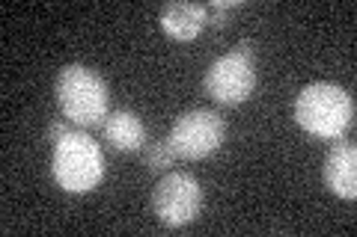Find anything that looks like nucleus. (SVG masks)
I'll return each mask as SVG.
<instances>
[{
    "label": "nucleus",
    "mask_w": 357,
    "mask_h": 237,
    "mask_svg": "<svg viewBox=\"0 0 357 237\" xmlns=\"http://www.w3.org/2000/svg\"><path fill=\"white\" fill-rule=\"evenodd\" d=\"M54 95H57L63 119H69L81 131L105 125L110 113V89L105 77L93 72L89 65H63L57 81H54Z\"/></svg>",
    "instance_id": "obj_1"
},
{
    "label": "nucleus",
    "mask_w": 357,
    "mask_h": 237,
    "mask_svg": "<svg viewBox=\"0 0 357 237\" xmlns=\"http://www.w3.org/2000/svg\"><path fill=\"white\" fill-rule=\"evenodd\" d=\"M295 122L319 140H340L354 122L351 92L337 83L316 81L295 98Z\"/></svg>",
    "instance_id": "obj_2"
},
{
    "label": "nucleus",
    "mask_w": 357,
    "mask_h": 237,
    "mask_svg": "<svg viewBox=\"0 0 357 237\" xmlns=\"http://www.w3.org/2000/svg\"><path fill=\"white\" fill-rule=\"evenodd\" d=\"M54 181L66 193H89L105 178V154L86 131L75 128L60 142H54L51 157Z\"/></svg>",
    "instance_id": "obj_3"
},
{
    "label": "nucleus",
    "mask_w": 357,
    "mask_h": 237,
    "mask_svg": "<svg viewBox=\"0 0 357 237\" xmlns=\"http://www.w3.org/2000/svg\"><path fill=\"white\" fill-rule=\"evenodd\" d=\"M203 89L215 104H223V107L244 104L256 89V44L238 42L229 54L218 56L208 65Z\"/></svg>",
    "instance_id": "obj_4"
},
{
    "label": "nucleus",
    "mask_w": 357,
    "mask_h": 237,
    "mask_svg": "<svg viewBox=\"0 0 357 237\" xmlns=\"http://www.w3.org/2000/svg\"><path fill=\"white\" fill-rule=\"evenodd\" d=\"M227 137V119H220V113L197 107V110H185L182 116L173 122L167 142L173 145L176 157L182 161H203L211 157Z\"/></svg>",
    "instance_id": "obj_5"
},
{
    "label": "nucleus",
    "mask_w": 357,
    "mask_h": 237,
    "mask_svg": "<svg viewBox=\"0 0 357 237\" xmlns=\"http://www.w3.org/2000/svg\"><path fill=\"white\" fill-rule=\"evenodd\" d=\"M152 211L164 225L178 229L203 211V187L191 172H167L152 193Z\"/></svg>",
    "instance_id": "obj_6"
},
{
    "label": "nucleus",
    "mask_w": 357,
    "mask_h": 237,
    "mask_svg": "<svg viewBox=\"0 0 357 237\" xmlns=\"http://www.w3.org/2000/svg\"><path fill=\"white\" fill-rule=\"evenodd\" d=\"M325 184L345 202L357 199V149L354 142H337L325 157Z\"/></svg>",
    "instance_id": "obj_7"
},
{
    "label": "nucleus",
    "mask_w": 357,
    "mask_h": 237,
    "mask_svg": "<svg viewBox=\"0 0 357 237\" xmlns=\"http://www.w3.org/2000/svg\"><path fill=\"white\" fill-rule=\"evenodd\" d=\"M158 24L170 39L191 42L208 24V13L203 3H164L158 13Z\"/></svg>",
    "instance_id": "obj_8"
},
{
    "label": "nucleus",
    "mask_w": 357,
    "mask_h": 237,
    "mask_svg": "<svg viewBox=\"0 0 357 237\" xmlns=\"http://www.w3.org/2000/svg\"><path fill=\"white\" fill-rule=\"evenodd\" d=\"M102 137L110 142L116 152H140L146 142V128L137 113L131 110H110L105 125H102Z\"/></svg>",
    "instance_id": "obj_9"
},
{
    "label": "nucleus",
    "mask_w": 357,
    "mask_h": 237,
    "mask_svg": "<svg viewBox=\"0 0 357 237\" xmlns=\"http://www.w3.org/2000/svg\"><path fill=\"white\" fill-rule=\"evenodd\" d=\"M178 161L176 152H173V145L167 142V140H158V142H152L149 149H146V169L152 175H161V172H170V166Z\"/></svg>",
    "instance_id": "obj_10"
},
{
    "label": "nucleus",
    "mask_w": 357,
    "mask_h": 237,
    "mask_svg": "<svg viewBox=\"0 0 357 237\" xmlns=\"http://www.w3.org/2000/svg\"><path fill=\"white\" fill-rule=\"evenodd\" d=\"M241 9V0H215V3H206V13H208V24L211 27H223L229 24V15Z\"/></svg>",
    "instance_id": "obj_11"
},
{
    "label": "nucleus",
    "mask_w": 357,
    "mask_h": 237,
    "mask_svg": "<svg viewBox=\"0 0 357 237\" xmlns=\"http://www.w3.org/2000/svg\"><path fill=\"white\" fill-rule=\"evenodd\" d=\"M69 131H72V128H69V119H51V125H48V142H51V145L60 142Z\"/></svg>",
    "instance_id": "obj_12"
}]
</instances>
